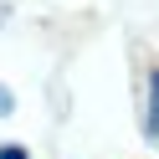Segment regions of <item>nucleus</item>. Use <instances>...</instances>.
Listing matches in <instances>:
<instances>
[{
    "label": "nucleus",
    "mask_w": 159,
    "mask_h": 159,
    "mask_svg": "<svg viewBox=\"0 0 159 159\" xmlns=\"http://www.w3.org/2000/svg\"><path fill=\"white\" fill-rule=\"evenodd\" d=\"M144 128H149V139H159V72L149 77V113H144Z\"/></svg>",
    "instance_id": "f257e3e1"
},
{
    "label": "nucleus",
    "mask_w": 159,
    "mask_h": 159,
    "mask_svg": "<svg viewBox=\"0 0 159 159\" xmlns=\"http://www.w3.org/2000/svg\"><path fill=\"white\" fill-rule=\"evenodd\" d=\"M11 113H16V93L0 82V118H11Z\"/></svg>",
    "instance_id": "f03ea898"
},
{
    "label": "nucleus",
    "mask_w": 159,
    "mask_h": 159,
    "mask_svg": "<svg viewBox=\"0 0 159 159\" xmlns=\"http://www.w3.org/2000/svg\"><path fill=\"white\" fill-rule=\"evenodd\" d=\"M0 159H31V154H26L21 144H0Z\"/></svg>",
    "instance_id": "7ed1b4c3"
}]
</instances>
